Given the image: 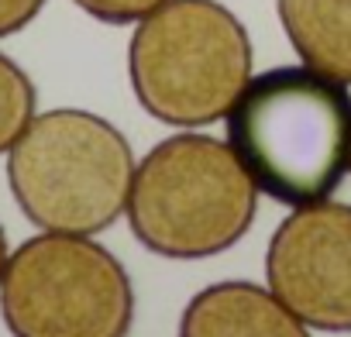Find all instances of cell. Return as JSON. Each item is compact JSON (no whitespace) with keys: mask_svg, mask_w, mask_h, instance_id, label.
Listing matches in <instances>:
<instances>
[{"mask_svg":"<svg viewBox=\"0 0 351 337\" xmlns=\"http://www.w3.org/2000/svg\"><path fill=\"white\" fill-rule=\"evenodd\" d=\"M224 121L258 193L282 207L330 200L351 173V90L310 66L252 76Z\"/></svg>","mask_w":351,"mask_h":337,"instance_id":"1","label":"cell"},{"mask_svg":"<svg viewBox=\"0 0 351 337\" xmlns=\"http://www.w3.org/2000/svg\"><path fill=\"white\" fill-rule=\"evenodd\" d=\"M258 197L228 141L180 131L138 162L124 217L145 251L200 262L231 251L252 231Z\"/></svg>","mask_w":351,"mask_h":337,"instance_id":"2","label":"cell"},{"mask_svg":"<svg viewBox=\"0 0 351 337\" xmlns=\"http://www.w3.org/2000/svg\"><path fill=\"white\" fill-rule=\"evenodd\" d=\"M241 18L221 0H165L128 42V83L158 124L200 131L228 117L255 76Z\"/></svg>","mask_w":351,"mask_h":337,"instance_id":"3","label":"cell"},{"mask_svg":"<svg viewBox=\"0 0 351 337\" xmlns=\"http://www.w3.org/2000/svg\"><path fill=\"white\" fill-rule=\"evenodd\" d=\"M134 168L117 124L83 107H56L35 114L11 145L8 186L38 231L93 238L124 217Z\"/></svg>","mask_w":351,"mask_h":337,"instance_id":"4","label":"cell"},{"mask_svg":"<svg viewBox=\"0 0 351 337\" xmlns=\"http://www.w3.org/2000/svg\"><path fill=\"white\" fill-rule=\"evenodd\" d=\"M0 316L11 337H128L134 286L90 234L38 231L8 258Z\"/></svg>","mask_w":351,"mask_h":337,"instance_id":"5","label":"cell"},{"mask_svg":"<svg viewBox=\"0 0 351 337\" xmlns=\"http://www.w3.org/2000/svg\"><path fill=\"white\" fill-rule=\"evenodd\" d=\"M269 289L313 330L351 334V203H306L272 231Z\"/></svg>","mask_w":351,"mask_h":337,"instance_id":"6","label":"cell"},{"mask_svg":"<svg viewBox=\"0 0 351 337\" xmlns=\"http://www.w3.org/2000/svg\"><path fill=\"white\" fill-rule=\"evenodd\" d=\"M176 337H313V334L269 286L248 279H224L190 296Z\"/></svg>","mask_w":351,"mask_h":337,"instance_id":"7","label":"cell"},{"mask_svg":"<svg viewBox=\"0 0 351 337\" xmlns=\"http://www.w3.org/2000/svg\"><path fill=\"white\" fill-rule=\"evenodd\" d=\"M276 14L303 66L351 86V0H276Z\"/></svg>","mask_w":351,"mask_h":337,"instance_id":"8","label":"cell"},{"mask_svg":"<svg viewBox=\"0 0 351 337\" xmlns=\"http://www.w3.org/2000/svg\"><path fill=\"white\" fill-rule=\"evenodd\" d=\"M38 114V90L32 76L8 55L0 52V155H8L21 131Z\"/></svg>","mask_w":351,"mask_h":337,"instance_id":"9","label":"cell"},{"mask_svg":"<svg viewBox=\"0 0 351 337\" xmlns=\"http://www.w3.org/2000/svg\"><path fill=\"white\" fill-rule=\"evenodd\" d=\"M73 4H76L83 14H90L93 21L121 28V25H138V21L148 18L155 8H162L165 0H73Z\"/></svg>","mask_w":351,"mask_h":337,"instance_id":"10","label":"cell"},{"mask_svg":"<svg viewBox=\"0 0 351 337\" xmlns=\"http://www.w3.org/2000/svg\"><path fill=\"white\" fill-rule=\"evenodd\" d=\"M45 4L49 0H0V38L25 32L45 11Z\"/></svg>","mask_w":351,"mask_h":337,"instance_id":"11","label":"cell"},{"mask_svg":"<svg viewBox=\"0 0 351 337\" xmlns=\"http://www.w3.org/2000/svg\"><path fill=\"white\" fill-rule=\"evenodd\" d=\"M8 258H11V248H8V231H4V224H0V279H4Z\"/></svg>","mask_w":351,"mask_h":337,"instance_id":"12","label":"cell"}]
</instances>
